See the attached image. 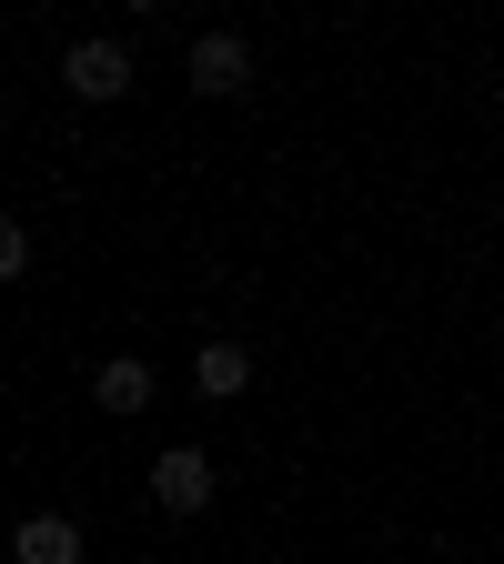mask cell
<instances>
[{
	"label": "cell",
	"instance_id": "obj_1",
	"mask_svg": "<svg viewBox=\"0 0 504 564\" xmlns=\"http://www.w3.org/2000/svg\"><path fill=\"white\" fill-rule=\"evenodd\" d=\"M61 91L71 101H121L131 91V51L121 41H71L61 51Z\"/></svg>",
	"mask_w": 504,
	"mask_h": 564
},
{
	"label": "cell",
	"instance_id": "obj_2",
	"mask_svg": "<svg viewBox=\"0 0 504 564\" xmlns=\"http://www.w3.org/2000/svg\"><path fill=\"white\" fill-rule=\"evenodd\" d=\"M182 70H192V91H202V101L253 91V51H243V31H202V41L182 51Z\"/></svg>",
	"mask_w": 504,
	"mask_h": 564
},
{
	"label": "cell",
	"instance_id": "obj_3",
	"mask_svg": "<svg viewBox=\"0 0 504 564\" xmlns=\"http://www.w3.org/2000/svg\"><path fill=\"white\" fill-rule=\"evenodd\" d=\"M152 505H162V514H202V505H212V464H202V444L152 454Z\"/></svg>",
	"mask_w": 504,
	"mask_h": 564
},
{
	"label": "cell",
	"instance_id": "obj_4",
	"mask_svg": "<svg viewBox=\"0 0 504 564\" xmlns=\"http://www.w3.org/2000/svg\"><path fill=\"white\" fill-rule=\"evenodd\" d=\"M11 564H82V524L71 514H21L11 524Z\"/></svg>",
	"mask_w": 504,
	"mask_h": 564
},
{
	"label": "cell",
	"instance_id": "obj_5",
	"mask_svg": "<svg viewBox=\"0 0 504 564\" xmlns=\"http://www.w3.org/2000/svg\"><path fill=\"white\" fill-rule=\"evenodd\" d=\"M243 383H253V352H243V343H223V333H212V343L192 352V393H212V403H233Z\"/></svg>",
	"mask_w": 504,
	"mask_h": 564
},
{
	"label": "cell",
	"instance_id": "obj_6",
	"mask_svg": "<svg viewBox=\"0 0 504 564\" xmlns=\"http://www.w3.org/2000/svg\"><path fill=\"white\" fill-rule=\"evenodd\" d=\"M92 403L101 413H141L152 403V364H141V352H111V364L92 373Z\"/></svg>",
	"mask_w": 504,
	"mask_h": 564
},
{
	"label": "cell",
	"instance_id": "obj_7",
	"mask_svg": "<svg viewBox=\"0 0 504 564\" xmlns=\"http://www.w3.org/2000/svg\"><path fill=\"white\" fill-rule=\"evenodd\" d=\"M21 272H31V232L11 223V212H0V282H21Z\"/></svg>",
	"mask_w": 504,
	"mask_h": 564
}]
</instances>
